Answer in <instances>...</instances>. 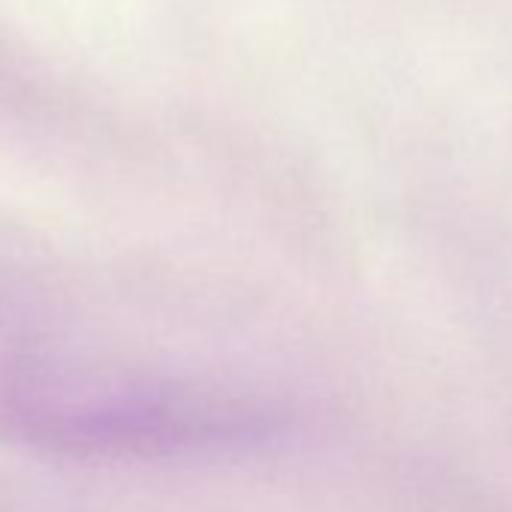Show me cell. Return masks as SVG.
<instances>
[{
    "instance_id": "obj_1",
    "label": "cell",
    "mask_w": 512,
    "mask_h": 512,
    "mask_svg": "<svg viewBox=\"0 0 512 512\" xmlns=\"http://www.w3.org/2000/svg\"><path fill=\"white\" fill-rule=\"evenodd\" d=\"M13 425L73 455L169 458L241 452L284 437L290 422L269 404L184 389L64 362H34L7 386Z\"/></svg>"
}]
</instances>
